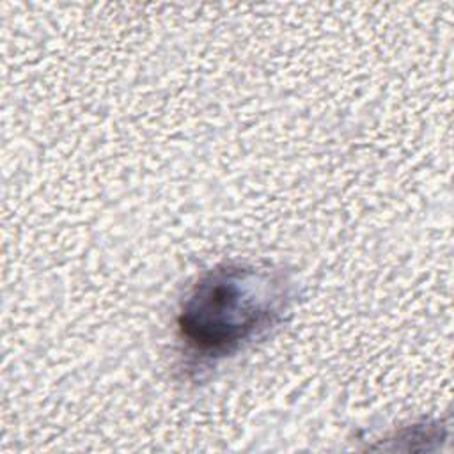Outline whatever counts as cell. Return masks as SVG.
Here are the masks:
<instances>
[{"label": "cell", "instance_id": "1", "mask_svg": "<svg viewBox=\"0 0 454 454\" xmlns=\"http://www.w3.org/2000/svg\"><path fill=\"white\" fill-rule=\"evenodd\" d=\"M293 280L280 270L223 262L204 271L177 312V340L190 362L231 356L284 321Z\"/></svg>", "mask_w": 454, "mask_h": 454}]
</instances>
